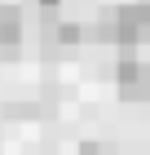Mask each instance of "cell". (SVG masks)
<instances>
[{"label":"cell","mask_w":150,"mask_h":155,"mask_svg":"<svg viewBox=\"0 0 150 155\" xmlns=\"http://www.w3.org/2000/svg\"><path fill=\"white\" fill-rule=\"evenodd\" d=\"M58 5H62V0H40V9H44V13H58Z\"/></svg>","instance_id":"obj_3"},{"label":"cell","mask_w":150,"mask_h":155,"mask_svg":"<svg viewBox=\"0 0 150 155\" xmlns=\"http://www.w3.org/2000/svg\"><path fill=\"white\" fill-rule=\"evenodd\" d=\"M80 155H119V151H115V146H106V142H84Z\"/></svg>","instance_id":"obj_2"},{"label":"cell","mask_w":150,"mask_h":155,"mask_svg":"<svg viewBox=\"0 0 150 155\" xmlns=\"http://www.w3.org/2000/svg\"><path fill=\"white\" fill-rule=\"evenodd\" d=\"M115 84L124 102H150V62H141L132 49H124V58L115 67Z\"/></svg>","instance_id":"obj_1"}]
</instances>
